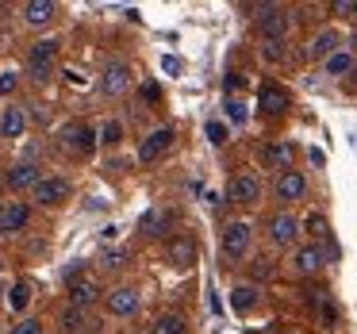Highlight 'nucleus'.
<instances>
[{"mask_svg": "<svg viewBox=\"0 0 357 334\" xmlns=\"http://www.w3.org/2000/svg\"><path fill=\"white\" fill-rule=\"evenodd\" d=\"M58 142H62L70 154H77V158H89L96 146H100V139H96V127H89L85 119H73V123H66L62 131H58Z\"/></svg>", "mask_w": 357, "mask_h": 334, "instance_id": "obj_1", "label": "nucleus"}, {"mask_svg": "<svg viewBox=\"0 0 357 334\" xmlns=\"http://www.w3.org/2000/svg\"><path fill=\"white\" fill-rule=\"evenodd\" d=\"M54 58H58V39H39L27 50V73L31 81H50L54 73Z\"/></svg>", "mask_w": 357, "mask_h": 334, "instance_id": "obj_2", "label": "nucleus"}, {"mask_svg": "<svg viewBox=\"0 0 357 334\" xmlns=\"http://www.w3.org/2000/svg\"><path fill=\"white\" fill-rule=\"evenodd\" d=\"M250 242H254V227L250 223L234 219V223L223 227V254L231 257V261H242V257L250 254Z\"/></svg>", "mask_w": 357, "mask_h": 334, "instance_id": "obj_3", "label": "nucleus"}, {"mask_svg": "<svg viewBox=\"0 0 357 334\" xmlns=\"http://www.w3.org/2000/svg\"><path fill=\"white\" fill-rule=\"evenodd\" d=\"M31 200L39 204V208H62V204L70 200V181L66 177H43L39 185L31 188Z\"/></svg>", "mask_w": 357, "mask_h": 334, "instance_id": "obj_4", "label": "nucleus"}, {"mask_svg": "<svg viewBox=\"0 0 357 334\" xmlns=\"http://www.w3.org/2000/svg\"><path fill=\"white\" fill-rule=\"evenodd\" d=\"M104 308H108V315L116 319H131L135 311H139V292H135L131 284H116L104 292Z\"/></svg>", "mask_w": 357, "mask_h": 334, "instance_id": "obj_5", "label": "nucleus"}, {"mask_svg": "<svg viewBox=\"0 0 357 334\" xmlns=\"http://www.w3.org/2000/svg\"><path fill=\"white\" fill-rule=\"evenodd\" d=\"M296 238H300V219H296L292 211L269 215V242L273 246H296Z\"/></svg>", "mask_w": 357, "mask_h": 334, "instance_id": "obj_6", "label": "nucleus"}, {"mask_svg": "<svg viewBox=\"0 0 357 334\" xmlns=\"http://www.w3.org/2000/svg\"><path fill=\"white\" fill-rule=\"evenodd\" d=\"M127 89H131V66L127 62H108L104 66V73H100V93L104 96H123Z\"/></svg>", "mask_w": 357, "mask_h": 334, "instance_id": "obj_7", "label": "nucleus"}, {"mask_svg": "<svg viewBox=\"0 0 357 334\" xmlns=\"http://www.w3.org/2000/svg\"><path fill=\"white\" fill-rule=\"evenodd\" d=\"M227 200L231 204H257L261 200V181L254 173H234L231 185H227Z\"/></svg>", "mask_w": 357, "mask_h": 334, "instance_id": "obj_8", "label": "nucleus"}, {"mask_svg": "<svg viewBox=\"0 0 357 334\" xmlns=\"http://www.w3.org/2000/svg\"><path fill=\"white\" fill-rule=\"evenodd\" d=\"M27 223H31V208L24 200L0 204V234H20V231H27Z\"/></svg>", "mask_w": 357, "mask_h": 334, "instance_id": "obj_9", "label": "nucleus"}, {"mask_svg": "<svg viewBox=\"0 0 357 334\" xmlns=\"http://www.w3.org/2000/svg\"><path fill=\"white\" fill-rule=\"evenodd\" d=\"M257 35H261V43H284V35H288V12L277 8V4H269V12L257 20Z\"/></svg>", "mask_w": 357, "mask_h": 334, "instance_id": "obj_10", "label": "nucleus"}, {"mask_svg": "<svg viewBox=\"0 0 357 334\" xmlns=\"http://www.w3.org/2000/svg\"><path fill=\"white\" fill-rule=\"evenodd\" d=\"M173 139H177V135H173V127H158V131H150L146 139L139 142V162H146V165L158 162V158L173 146Z\"/></svg>", "mask_w": 357, "mask_h": 334, "instance_id": "obj_11", "label": "nucleus"}, {"mask_svg": "<svg viewBox=\"0 0 357 334\" xmlns=\"http://www.w3.org/2000/svg\"><path fill=\"white\" fill-rule=\"evenodd\" d=\"M292 158H296V150H292V142H284V139L265 142V150H261L265 169H277V177H280V173H288V169H292Z\"/></svg>", "mask_w": 357, "mask_h": 334, "instance_id": "obj_12", "label": "nucleus"}, {"mask_svg": "<svg viewBox=\"0 0 357 334\" xmlns=\"http://www.w3.org/2000/svg\"><path fill=\"white\" fill-rule=\"evenodd\" d=\"M273 192H277L280 204H296V200H303V196H307V181H303V173L288 169V173H280V177H277Z\"/></svg>", "mask_w": 357, "mask_h": 334, "instance_id": "obj_13", "label": "nucleus"}, {"mask_svg": "<svg viewBox=\"0 0 357 334\" xmlns=\"http://www.w3.org/2000/svg\"><path fill=\"white\" fill-rule=\"evenodd\" d=\"M323 265H326L323 246H315V242H307V246H300V250L292 254V269L300 273V277H315Z\"/></svg>", "mask_w": 357, "mask_h": 334, "instance_id": "obj_14", "label": "nucleus"}, {"mask_svg": "<svg viewBox=\"0 0 357 334\" xmlns=\"http://www.w3.org/2000/svg\"><path fill=\"white\" fill-rule=\"evenodd\" d=\"M4 181H8L12 192H31V188L43 181V173H39V165H35V162H16Z\"/></svg>", "mask_w": 357, "mask_h": 334, "instance_id": "obj_15", "label": "nucleus"}, {"mask_svg": "<svg viewBox=\"0 0 357 334\" xmlns=\"http://www.w3.org/2000/svg\"><path fill=\"white\" fill-rule=\"evenodd\" d=\"M165 257H169V265H177V269H188V265L196 261V238L192 234H177V238L165 242Z\"/></svg>", "mask_w": 357, "mask_h": 334, "instance_id": "obj_16", "label": "nucleus"}, {"mask_svg": "<svg viewBox=\"0 0 357 334\" xmlns=\"http://www.w3.org/2000/svg\"><path fill=\"white\" fill-rule=\"evenodd\" d=\"M288 104H292V100H288V93L280 85H273V81H265L261 93H257V108H261L265 116H284Z\"/></svg>", "mask_w": 357, "mask_h": 334, "instance_id": "obj_17", "label": "nucleus"}, {"mask_svg": "<svg viewBox=\"0 0 357 334\" xmlns=\"http://www.w3.org/2000/svg\"><path fill=\"white\" fill-rule=\"evenodd\" d=\"M54 16H58L54 0H27V4H24V24L27 27H47Z\"/></svg>", "mask_w": 357, "mask_h": 334, "instance_id": "obj_18", "label": "nucleus"}, {"mask_svg": "<svg viewBox=\"0 0 357 334\" xmlns=\"http://www.w3.org/2000/svg\"><path fill=\"white\" fill-rule=\"evenodd\" d=\"M100 300H104V292L93 284V280H77V284H70V308L89 311V308H96Z\"/></svg>", "mask_w": 357, "mask_h": 334, "instance_id": "obj_19", "label": "nucleus"}, {"mask_svg": "<svg viewBox=\"0 0 357 334\" xmlns=\"http://www.w3.org/2000/svg\"><path fill=\"white\" fill-rule=\"evenodd\" d=\"M334 50H338V31H331V27H326V31H319L315 39L307 43V58H311V62H319V58L326 62Z\"/></svg>", "mask_w": 357, "mask_h": 334, "instance_id": "obj_20", "label": "nucleus"}, {"mask_svg": "<svg viewBox=\"0 0 357 334\" xmlns=\"http://www.w3.org/2000/svg\"><path fill=\"white\" fill-rule=\"evenodd\" d=\"M58 326H62L66 334H85L89 326H93V319H89V311H81V308H62L58 311Z\"/></svg>", "mask_w": 357, "mask_h": 334, "instance_id": "obj_21", "label": "nucleus"}, {"mask_svg": "<svg viewBox=\"0 0 357 334\" xmlns=\"http://www.w3.org/2000/svg\"><path fill=\"white\" fill-rule=\"evenodd\" d=\"M24 131H27L24 108H4V116H0V139H20Z\"/></svg>", "mask_w": 357, "mask_h": 334, "instance_id": "obj_22", "label": "nucleus"}, {"mask_svg": "<svg viewBox=\"0 0 357 334\" xmlns=\"http://www.w3.org/2000/svg\"><path fill=\"white\" fill-rule=\"evenodd\" d=\"M254 303H257V288H254V284H234V288H231V308L238 311V315L254 311Z\"/></svg>", "mask_w": 357, "mask_h": 334, "instance_id": "obj_23", "label": "nucleus"}, {"mask_svg": "<svg viewBox=\"0 0 357 334\" xmlns=\"http://www.w3.org/2000/svg\"><path fill=\"white\" fill-rule=\"evenodd\" d=\"M326 73H331V77H346V73H354V54H349V50H334V54L326 58Z\"/></svg>", "mask_w": 357, "mask_h": 334, "instance_id": "obj_24", "label": "nucleus"}, {"mask_svg": "<svg viewBox=\"0 0 357 334\" xmlns=\"http://www.w3.org/2000/svg\"><path fill=\"white\" fill-rule=\"evenodd\" d=\"M146 334H185V319L181 315H158Z\"/></svg>", "mask_w": 357, "mask_h": 334, "instance_id": "obj_25", "label": "nucleus"}, {"mask_svg": "<svg viewBox=\"0 0 357 334\" xmlns=\"http://www.w3.org/2000/svg\"><path fill=\"white\" fill-rule=\"evenodd\" d=\"M27 303H31V284H27V280L12 284V292H8V308H12V311H24Z\"/></svg>", "mask_w": 357, "mask_h": 334, "instance_id": "obj_26", "label": "nucleus"}, {"mask_svg": "<svg viewBox=\"0 0 357 334\" xmlns=\"http://www.w3.org/2000/svg\"><path fill=\"white\" fill-rule=\"evenodd\" d=\"M96 139H100L104 146H116V142L123 139V123H119V119H108V123H104L100 131H96Z\"/></svg>", "mask_w": 357, "mask_h": 334, "instance_id": "obj_27", "label": "nucleus"}, {"mask_svg": "<svg viewBox=\"0 0 357 334\" xmlns=\"http://www.w3.org/2000/svg\"><path fill=\"white\" fill-rule=\"evenodd\" d=\"M303 227H307V234H311V238H319V242L331 238V223H326L319 211H315V215H307V223H303Z\"/></svg>", "mask_w": 357, "mask_h": 334, "instance_id": "obj_28", "label": "nucleus"}, {"mask_svg": "<svg viewBox=\"0 0 357 334\" xmlns=\"http://www.w3.org/2000/svg\"><path fill=\"white\" fill-rule=\"evenodd\" d=\"M261 58H265V62H273V66H280L288 58L284 43H261Z\"/></svg>", "mask_w": 357, "mask_h": 334, "instance_id": "obj_29", "label": "nucleus"}, {"mask_svg": "<svg viewBox=\"0 0 357 334\" xmlns=\"http://www.w3.org/2000/svg\"><path fill=\"white\" fill-rule=\"evenodd\" d=\"M127 261V250L123 246H108V250H104V254H100V265H104V269H119V265H123Z\"/></svg>", "mask_w": 357, "mask_h": 334, "instance_id": "obj_30", "label": "nucleus"}, {"mask_svg": "<svg viewBox=\"0 0 357 334\" xmlns=\"http://www.w3.org/2000/svg\"><path fill=\"white\" fill-rule=\"evenodd\" d=\"M227 119H231V123H246V104H242L238 96H227Z\"/></svg>", "mask_w": 357, "mask_h": 334, "instance_id": "obj_31", "label": "nucleus"}, {"mask_svg": "<svg viewBox=\"0 0 357 334\" xmlns=\"http://www.w3.org/2000/svg\"><path fill=\"white\" fill-rule=\"evenodd\" d=\"M139 227H142V234H162V211H146Z\"/></svg>", "mask_w": 357, "mask_h": 334, "instance_id": "obj_32", "label": "nucleus"}, {"mask_svg": "<svg viewBox=\"0 0 357 334\" xmlns=\"http://www.w3.org/2000/svg\"><path fill=\"white\" fill-rule=\"evenodd\" d=\"M204 131H208V139H211V146H223L227 142V127L219 123V119H211L208 127H204Z\"/></svg>", "mask_w": 357, "mask_h": 334, "instance_id": "obj_33", "label": "nucleus"}, {"mask_svg": "<svg viewBox=\"0 0 357 334\" xmlns=\"http://www.w3.org/2000/svg\"><path fill=\"white\" fill-rule=\"evenodd\" d=\"M8 334H43V323L39 319H24V323H16Z\"/></svg>", "mask_w": 357, "mask_h": 334, "instance_id": "obj_34", "label": "nucleus"}, {"mask_svg": "<svg viewBox=\"0 0 357 334\" xmlns=\"http://www.w3.org/2000/svg\"><path fill=\"white\" fill-rule=\"evenodd\" d=\"M331 12H334V16H354V12H357V0H334Z\"/></svg>", "mask_w": 357, "mask_h": 334, "instance_id": "obj_35", "label": "nucleus"}, {"mask_svg": "<svg viewBox=\"0 0 357 334\" xmlns=\"http://www.w3.org/2000/svg\"><path fill=\"white\" fill-rule=\"evenodd\" d=\"M16 85H20V77H16V73H0V96L16 93Z\"/></svg>", "mask_w": 357, "mask_h": 334, "instance_id": "obj_36", "label": "nucleus"}, {"mask_svg": "<svg viewBox=\"0 0 357 334\" xmlns=\"http://www.w3.org/2000/svg\"><path fill=\"white\" fill-rule=\"evenodd\" d=\"M254 277H257V280L273 277V265H269V257H257V265H254Z\"/></svg>", "mask_w": 357, "mask_h": 334, "instance_id": "obj_37", "label": "nucleus"}, {"mask_svg": "<svg viewBox=\"0 0 357 334\" xmlns=\"http://www.w3.org/2000/svg\"><path fill=\"white\" fill-rule=\"evenodd\" d=\"M158 96H162V89H158L154 81H146V85H142V100H158Z\"/></svg>", "mask_w": 357, "mask_h": 334, "instance_id": "obj_38", "label": "nucleus"}, {"mask_svg": "<svg viewBox=\"0 0 357 334\" xmlns=\"http://www.w3.org/2000/svg\"><path fill=\"white\" fill-rule=\"evenodd\" d=\"M354 16H357V12H354Z\"/></svg>", "mask_w": 357, "mask_h": 334, "instance_id": "obj_39", "label": "nucleus"}]
</instances>
